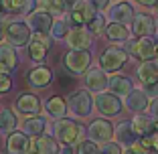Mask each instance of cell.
<instances>
[{
  "instance_id": "1",
  "label": "cell",
  "mask_w": 158,
  "mask_h": 154,
  "mask_svg": "<svg viewBox=\"0 0 158 154\" xmlns=\"http://www.w3.org/2000/svg\"><path fill=\"white\" fill-rule=\"evenodd\" d=\"M53 138L59 142V146H73L77 142H81L83 138V128L79 126L75 120L69 118H63V120H57L55 126H53Z\"/></svg>"
},
{
  "instance_id": "2",
  "label": "cell",
  "mask_w": 158,
  "mask_h": 154,
  "mask_svg": "<svg viewBox=\"0 0 158 154\" xmlns=\"http://www.w3.org/2000/svg\"><path fill=\"white\" fill-rule=\"evenodd\" d=\"M67 112H71L75 118H87L93 112V98L87 89H79L69 95L67 99Z\"/></svg>"
},
{
  "instance_id": "3",
  "label": "cell",
  "mask_w": 158,
  "mask_h": 154,
  "mask_svg": "<svg viewBox=\"0 0 158 154\" xmlns=\"http://www.w3.org/2000/svg\"><path fill=\"white\" fill-rule=\"evenodd\" d=\"M128 61V53L122 47H110L99 55V69L103 73H116L122 69V65H126Z\"/></svg>"
},
{
  "instance_id": "4",
  "label": "cell",
  "mask_w": 158,
  "mask_h": 154,
  "mask_svg": "<svg viewBox=\"0 0 158 154\" xmlns=\"http://www.w3.org/2000/svg\"><path fill=\"white\" fill-rule=\"evenodd\" d=\"M4 37L8 41V45L12 49H19L28 45L31 41V28L27 27V23H20V20H12V23L4 24Z\"/></svg>"
},
{
  "instance_id": "5",
  "label": "cell",
  "mask_w": 158,
  "mask_h": 154,
  "mask_svg": "<svg viewBox=\"0 0 158 154\" xmlns=\"http://www.w3.org/2000/svg\"><path fill=\"white\" fill-rule=\"evenodd\" d=\"M91 63V53L89 51H73L71 49L65 57H63V65L71 75H81L89 69Z\"/></svg>"
},
{
  "instance_id": "6",
  "label": "cell",
  "mask_w": 158,
  "mask_h": 154,
  "mask_svg": "<svg viewBox=\"0 0 158 154\" xmlns=\"http://www.w3.org/2000/svg\"><path fill=\"white\" fill-rule=\"evenodd\" d=\"M132 57L140 61H150L156 53V39L154 37H140L138 41H128V51Z\"/></svg>"
},
{
  "instance_id": "7",
  "label": "cell",
  "mask_w": 158,
  "mask_h": 154,
  "mask_svg": "<svg viewBox=\"0 0 158 154\" xmlns=\"http://www.w3.org/2000/svg\"><path fill=\"white\" fill-rule=\"evenodd\" d=\"M27 27L31 28V33H35V35H43V37H49V33H51V27H53V16L47 12L45 8L33 10V12L28 14Z\"/></svg>"
},
{
  "instance_id": "8",
  "label": "cell",
  "mask_w": 158,
  "mask_h": 154,
  "mask_svg": "<svg viewBox=\"0 0 158 154\" xmlns=\"http://www.w3.org/2000/svg\"><path fill=\"white\" fill-rule=\"evenodd\" d=\"M93 106L98 107V112L103 118H114L122 112V99L116 98L114 94H107V91H102V94L95 95Z\"/></svg>"
},
{
  "instance_id": "9",
  "label": "cell",
  "mask_w": 158,
  "mask_h": 154,
  "mask_svg": "<svg viewBox=\"0 0 158 154\" xmlns=\"http://www.w3.org/2000/svg\"><path fill=\"white\" fill-rule=\"evenodd\" d=\"M87 134H89V140L91 142H95V144H106V142H110L114 138V124H110L106 118L93 120L91 124H89Z\"/></svg>"
},
{
  "instance_id": "10",
  "label": "cell",
  "mask_w": 158,
  "mask_h": 154,
  "mask_svg": "<svg viewBox=\"0 0 158 154\" xmlns=\"http://www.w3.org/2000/svg\"><path fill=\"white\" fill-rule=\"evenodd\" d=\"M28 57L33 59V63H39L41 65L45 61L47 53H49V47H51V39L43 37V35H31V41H28Z\"/></svg>"
},
{
  "instance_id": "11",
  "label": "cell",
  "mask_w": 158,
  "mask_h": 154,
  "mask_svg": "<svg viewBox=\"0 0 158 154\" xmlns=\"http://www.w3.org/2000/svg\"><path fill=\"white\" fill-rule=\"evenodd\" d=\"M93 16H95V10L91 8V4H89L87 0H77L75 6L69 12V23L73 24V27H83Z\"/></svg>"
},
{
  "instance_id": "12",
  "label": "cell",
  "mask_w": 158,
  "mask_h": 154,
  "mask_svg": "<svg viewBox=\"0 0 158 154\" xmlns=\"http://www.w3.org/2000/svg\"><path fill=\"white\" fill-rule=\"evenodd\" d=\"M65 41L73 51H89V47H91V35L87 33V28H81V27L69 28Z\"/></svg>"
},
{
  "instance_id": "13",
  "label": "cell",
  "mask_w": 158,
  "mask_h": 154,
  "mask_svg": "<svg viewBox=\"0 0 158 154\" xmlns=\"http://www.w3.org/2000/svg\"><path fill=\"white\" fill-rule=\"evenodd\" d=\"M114 136H116V144H120L122 148H132L136 140H138V134L132 128L130 120H122L114 126Z\"/></svg>"
},
{
  "instance_id": "14",
  "label": "cell",
  "mask_w": 158,
  "mask_h": 154,
  "mask_svg": "<svg viewBox=\"0 0 158 154\" xmlns=\"http://www.w3.org/2000/svg\"><path fill=\"white\" fill-rule=\"evenodd\" d=\"M136 37H152L156 33V23L150 14H144V12H138L134 14V20H132V31Z\"/></svg>"
},
{
  "instance_id": "15",
  "label": "cell",
  "mask_w": 158,
  "mask_h": 154,
  "mask_svg": "<svg viewBox=\"0 0 158 154\" xmlns=\"http://www.w3.org/2000/svg\"><path fill=\"white\" fill-rule=\"evenodd\" d=\"M31 138L23 132H12L6 138V150L8 154H28L31 152Z\"/></svg>"
},
{
  "instance_id": "16",
  "label": "cell",
  "mask_w": 158,
  "mask_h": 154,
  "mask_svg": "<svg viewBox=\"0 0 158 154\" xmlns=\"http://www.w3.org/2000/svg\"><path fill=\"white\" fill-rule=\"evenodd\" d=\"M107 87H110V91H112L116 98L122 99L134 89V85H132L130 77L120 75V73H114V75H107Z\"/></svg>"
},
{
  "instance_id": "17",
  "label": "cell",
  "mask_w": 158,
  "mask_h": 154,
  "mask_svg": "<svg viewBox=\"0 0 158 154\" xmlns=\"http://www.w3.org/2000/svg\"><path fill=\"white\" fill-rule=\"evenodd\" d=\"M85 87L93 94H102L107 87V73H103L99 67L85 71Z\"/></svg>"
},
{
  "instance_id": "18",
  "label": "cell",
  "mask_w": 158,
  "mask_h": 154,
  "mask_svg": "<svg viewBox=\"0 0 158 154\" xmlns=\"http://www.w3.org/2000/svg\"><path fill=\"white\" fill-rule=\"evenodd\" d=\"M148 95L142 91V89H132L130 94L124 98V106L134 114H144V110H148Z\"/></svg>"
},
{
  "instance_id": "19",
  "label": "cell",
  "mask_w": 158,
  "mask_h": 154,
  "mask_svg": "<svg viewBox=\"0 0 158 154\" xmlns=\"http://www.w3.org/2000/svg\"><path fill=\"white\" fill-rule=\"evenodd\" d=\"M107 16H110L112 23L126 24V27H128V24L134 20V8H132V4H128V2H118V4H114L112 8H110Z\"/></svg>"
},
{
  "instance_id": "20",
  "label": "cell",
  "mask_w": 158,
  "mask_h": 154,
  "mask_svg": "<svg viewBox=\"0 0 158 154\" xmlns=\"http://www.w3.org/2000/svg\"><path fill=\"white\" fill-rule=\"evenodd\" d=\"M16 110L23 116H28V118L39 116V112H41V99L35 94H23L16 99Z\"/></svg>"
},
{
  "instance_id": "21",
  "label": "cell",
  "mask_w": 158,
  "mask_h": 154,
  "mask_svg": "<svg viewBox=\"0 0 158 154\" xmlns=\"http://www.w3.org/2000/svg\"><path fill=\"white\" fill-rule=\"evenodd\" d=\"M59 142L49 134H43L39 138H35V142L31 144V150L35 154H59Z\"/></svg>"
},
{
  "instance_id": "22",
  "label": "cell",
  "mask_w": 158,
  "mask_h": 154,
  "mask_svg": "<svg viewBox=\"0 0 158 154\" xmlns=\"http://www.w3.org/2000/svg\"><path fill=\"white\" fill-rule=\"evenodd\" d=\"M19 65V57H16V49L10 45H0V73L8 75L10 71L16 69Z\"/></svg>"
},
{
  "instance_id": "23",
  "label": "cell",
  "mask_w": 158,
  "mask_h": 154,
  "mask_svg": "<svg viewBox=\"0 0 158 154\" xmlns=\"http://www.w3.org/2000/svg\"><path fill=\"white\" fill-rule=\"evenodd\" d=\"M28 83L33 85V87H47V85L53 83V71L45 65H39L35 67L31 73H28Z\"/></svg>"
},
{
  "instance_id": "24",
  "label": "cell",
  "mask_w": 158,
  "mask_h": 154,
  "mask_svg": "<svg viewBox=\"0 0 158 154\" xmlns=\"http://www.w3.org/2000/svg\"><path fill=\"white\" fill-rule=\"evenodd\" d=\"M130 122H132V128H134V132L138 136H150L154 130H158L156 122L150 116H146V114H136L134 120H130Z\"/></svg>"
},
{
  "instance_id": "25",
  "label": "cell",
  "mask_w": 158,
  "mask_h": 154,
  "mask_svg": "<svg viewBox=\"0 0 158 154\" xmlns=\"http://www.w3.org/2000/svg\"><path fill=\"white\" fill-rule=\"evenodd\" d=\"M47 130V120L41 116H33V118H27L23 124V134H27L28 138H39L43 136Z\"/></svg>"
},
{
  "instance_id": "26",
  "label": "cell",
  "mask_w": 158,
  "mask_h": 154,
  "mask_svg": "<svg viewBox=\"0 0 158 154\" xmlns=\"http://www.w3.org/2000/svg\"><path fill=\"white\" fill-rule=\"evenodd\" d=\"M138 79L142 85H148L158 81V63L156 61H142L138 65Z\"/></svg>"
},
{
  "instance_id": "27",
  "label": "cell",
  "mask_w": 158,
  "mask_h": 154,
  "mask_svg": "<svg viewBox=\"0 0 158 154\" xmlns=\"http://www.w3.org/2000/svg\"><path fill=\"white\" fill-rule=\"evenodd\" d=\"M45 110L47 114L51 118H55V120H63L67 114V102L61 95H53V98H49L45 102Z\"/></svg>"
},
{
  "instance_id": "28",
  "label": "cell",
  "mask_w": 158,
  "mask_h": 154,
  "mask_svg": "<svg viewBox=\"0 0 158 154\" xmlns=\"http://www.w3.org/2000/svg\"><path fill=\"white\" fill-rule=\"evenodd\" d=\"M4 12L10 14H31L35 6V0H2Z\"/></svg>"
},
{
  "instance_id": "29",
  "label": "cell",
  "mask_w": 158,
  "mask_h": 154,
  "mask_svg": "<svg viewBox=\"0 0 158 154\" xmlns=\"http://www.w3.org/2000/svg\"><path fill=\"white\" fill-rule=\"evenodd\" d=\"M106 35L110 41H128L130 39V28L126 27V24H118V23H112V24H107L106 27Z\"/></svg>"
},
{
  "instance_id": "30",
  "label": "cell",
  "mask_w": 158,
  "mask_h": 154,
  "mask_svg": "<svg viewBox=\"0 0 158 154\" xmlns=\"http://www.w3.org/2000/svg\"><path fill=\"white\" fill-rule=\"evenodd\" d=\"M16 126H19V122H16L12 110H0V132L12 134V132H16Z\"/></svg>"
},
{
  "instance_id": "31",
  "label": "cell",
  "mask_w": 158,
  "mask_h": 154,
  "mask_svg": "<svg viewBox=\"0 0 158 154\" xmlns=\"http://www.w3.org/2000/svg\"><path fill=\"white\" fill-rule=\"evenodd\" d=\"M75 2L77 0H51V2H47V12L51 14H57V16H61V14H69L71 8L75 6Z\"/></svg>"
},
{
  "instance_id": "32",
  "label": "cell",
  "mask_w": 158,
  "mask_h": 154,
  "mask_svg": "<svg viewBox=\"0 0 158 154\" xmlns=\"http://www.w3.org/2000/svg\"><path fill=\"white\" fill-rule=\"evenodd\" d=\"M87 28H89L87 31L89 35H102L103 31H106V16L99 14V12H95V16L87 23Z\"/></svg>"
},
{
  "instance_id": "33",
  "label": "cell",
  "mask_w": 158,
  "mask_h": 154,
  "mask_svg": "<svg viewBox=\"0 0 158 154\" xmlns=\"http://www.w3.org/2000/svg\"><path fill=\"white\" fill-rule=\"evenodd\" d=\"M67 33H69V27H67V23L63 19H59V20H53V27H51V37L53 39H65L67 37Z\"/></svg>"
},
{
  "instance_id": "34",
  "label": "cell",
  "mask_w": 158,
  "mask_h": 154,
  "mask_svg": "<svg viewBox=\"0 0 158 154\" xmlns=\"http://www.w3.org/2000/svg\"><path fill=\"white\" fill-rule=\"evenodd\" d=\"M75 154H99V148H98V144H95V142H91V140L87 138V140L77 142Z\"/></svg>"
},
{
  "instance_id": "35",
  "label": "cell",
  "mask_w": 158,
  "mask_h": 154,
  "mask_svg": "<svg viewBox=\"0 0 158 154\" xmlns=\"http://www.w3.org/2000/svg\"><path fill=\"white\" fill-rule=\"evenodd\" d=\"M99 154H122V146L116 142H106V144H102Z\"/></svg>"
},
{
  "instance_id": "36",
  "label": "cell",
  "mask_w": 158,
  "mask_h": 154,
  "mask_svg": "<svg viewBox=\"0 0 158 154\" xmlns=\"http://www.w3.org/2000/svg\"><path fill=\"white\" fill-rule=\"evenodd\" d=\"M57 79H59V83H61L63 89H71V87H73V81H75L73 75H67V73H59Z\"/></svg>"
},
{
  "instance_id": "37",
  "label": "cell",
  "mask_w": 158,
  "mask_h": 154,
  "mask_svg": "<svg viewBox=\"0 0 158 154\" xmlns=\"http://www.w3.org/2000/svg\"><path fill=\"white\" fill-rule=\"evenodd\" d=\"M87 2L91 4L93 10H95V12H99V14H102L107 6H110V0H87Z\"/></svg>"
},
{
  "instance_id": "38",
  "label": "cell",
  "mask_w": 158,
  "mask_h": 154,
  "mask_svg": "<svg viewBox=\"0 0 158 154\" xmlns=\"http://www.w3.org/2000/svg\"><path fill=\"white\" fill-rule=\"evenodd\" d=\"M10 87H12V81H10V77H8V75H4V73H0V95L6 94Z\"/></svg>"
},
{
  "instance_id": "39",
  "label": "cell",
  "mask_w": 158,
  "mask_h": 154,
  "mask_svg": "<svg viewBox=\"0 0 158 154\" xmlns=\"http://www.w3.org/2000/svg\"><path fill=\"white\" fill-rule=\"evenodd\" d=\"M142 91H144L146 95H152V98H158V81H154V83H148L142 87Z\"/></svg>"
},
{
  "instance_id": "40",
  "label": "cell",
  "mask_w": 158,
  "mask_h": 154,
  "mask_svg": "<svg viewBox=\"0 0 158 154\" xmlns=\"http://www.w3.org/2000/svg\"><path fill=\"white\" fill-rule=\"evenodd\" d=\"M148 110H150V118L158 122V98H154L152 102L148 103Z\"/></svg>"
},
{
  "instance_id": "41",
  "label": "cell",
  "mask_w": 158,
  "mask_h": 154,
  "mask_svg": "<svg viewBox=\"0 0 158 154\" xmlns=\"http://www.w3.org/2000/svg\"><path fill=\"white\" fill-rule=\"evenodd\" d=\"M148 138H150V142H152V148H154V150H158V130H154L152 134L148 136Z\"/></svg>"
},
{
  "instance_id": "42",
  "label": "cell",
  "mask_w": 158,
  "mask_h": 154,
  "mask_svg": "<svg viewBox=\"0 0 158 154\" xmlns=\"http://www.w3.org/2000/svg\"><path fill=\"white\" fill-rule=\"evenodd\" d=\"M138 4H142V6H154L158 2V0H136Z\"/></svg>"
},
{
  "instance_id": "43",
  "label": "cell",
  "mask_w": 158,
  "mask_h": 154,
  "mask_svg": "<svg viewBox=\"0 0 158 154\" xmlns=\"http://www.w3.org/2000/svg\"><path fill=\"white\" fill-rule=\"evenodd\" d=\"M59 154H73V146H63V148H59Z\"/></svg>"
},
{
  "instance_id": "44",
  "label": "cell",
  "mask_w": 158,
  "mask_h": 154,
  "mask_svg": "<svg viewBox=\"0 0 158 154\" xmlns=\"http://www.w3.org/2000/svg\"><path fill=\"white\" fill-rule=\"evenodd\" d=\"M2 37H4V23L0 20V41H2Z\"/></svg>"
},
{
  "instance_id": "45",
  "label": "cell",
  "mask_w": 158,
  "mask_h": 154,
  "mask_svg": "<svg viewBox=\"0 0 158 154\" xmlns=\"http://www.w3.org/2000/svg\"><path fill=\"white\" fill-rule=\"evenodd\" d=\"M122 154H138V152H134V150H132V148H126V150H124V152H122Z\"/></svg>"
},
{
  "instance_id": "46",
  "label": "cell",
  "mask_w": 158,
  "mask_h": 154,
  "mask_svg": "<svg viewBox=\"0 0 158 154\" xmlns=\"http://www.w3.org/2000/svg\"><path fill=\"white\" fill-rule=\"evenodd\" d=\"M154 59H156V63H158V39H156V53H154Z\"/></svg>"
},
{
  "instance_id": "47",
  "label": "cell",
  "mask_w": 158,
  "mask_h": 154,
  "mask_svg": "<svg viewBox=\"0 0 158 154\" xmlns=\"http://www.w3.org/2000/svg\"><path fill=\"white\" fill-rule=\"evenodd\" d=\"M2 14H6V12H4V6H2V0H0V16Z\"/></svg>"
},
{
  "instance_id": "48",
  "label": "cell",
  "mask_w": 158,
  "mask_h": 154,
  "mask_svg": "<svg viewBox=\"0 0 158 154\" xmlns=\"http://www.w3.org/2000/svg\"><path fill=\"white\" fill-rule=\"evenodd\" d=\"M152 8H154V12H156V14H158V2H156V4H154V6H152Z\"/></svg>"
},
{
  "instance_id": "49",
  "label": "cell",
  "mask_w": 158,
  "mask_h": 154,
  "mask_svg": "<svg viewBox=\"0 0 158 154\" xmlns=\"http://www.w3.org/2000/svg\"><path fill=\"white\" fill-rule=\"evenodd\" d=\"M41 2H45V4H47V2H51V0H41Z\"/></svg>"
},
{
  "instance_id": "50",
  "label": "cell",
  "mask_w": 158,
  "mask_h": 154,
  "mask_svg": "<svg viewBox=\"0 0 158 154\" xmlns=\"http://www.w3.org/2000/svg\"><path fill=\"white\" fill-rule=\"evenodd\" d=\"M28 154H35V152H33V150H31V152H28Z\"/></svg>"
},
{
  "instance_id": "51",
  "label": "cell",
  "mask_w": 158,
  "mask_h": 154,
  "mask_svg": "<svg viewBox=\"0 0 158 154\" xmlns=\"http://www.w3.org/2000/svg\"><path fill=\"white\" fill-rule=\"evenodd\" d=\"M156 128H158V122H156Z\"/></svg>"
}]
</instances>
